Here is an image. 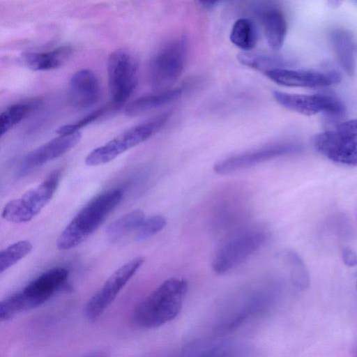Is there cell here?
<instances>
[{
  "mask_svg": "<svg viewBox=\"0 0 357 357\" xmlns=\"http://www.w3.org/2000/svg\"><path fill=\"white\" fill-rule=\"evenodd\" d=\"M188 288L184 279L165 280L136 307L135 321L141 327L155 328L173 320L182 308Z\"/></svg>",
  "mask_w": 357,
  "mask_h": 357,
  "instance_id": "1",
  "label": "cell"
},
{
  "mask_svg": "<svg viewBox=\"0 0 357 357\" xmlns=\"http://www.w3.org/2000/svg\"><path fill=\"white\" fill-rule=\"evenodd\" d=\"M123 196L121 189H112L92 199L61 233L56 241L57 248L66 250L81 244L105 222Z\"/></svg>",
  "mask_w": 357,
  "mask_h": 357,
  "instance_id": "2",
  "label": "cell"
},
{
  "mask_svg": "<svg viewBox=\"0 0 357 357\" xmlns=\"http://www.w3.org/2000/svg\"><path fill=\"white\" fill-rule=\"evenodd\" d=\"M170 116V112H165L129 128L91 151L85 158V163L89 166H96L111 162L121 153L155 135L166 124Z\"/></svg>",
  "mask_w": 357,
  "mask_h": 357,
  "instance_id": "3",
  "label": "cell"
},
{
  "mask_svg": "<svg viewBox=\"0 0 357 357\" xmlns=\"http://www.w3.org/2000/svg\"><path fill=\"white\" fill-rule=\"evenodd\" d=\"M61 175V169L52 172L38 186L21 197L8 202L2 210V218L13 223H24L32 220L52 199Z\"/></svg>",
  "mask_w": 357,
  "mask_h": 357,
  "instance_id": "4",
  "label": "cell"
},
{
  "mask_svg": "<svg viewBox=\"0 0 357 357\" xmlns=\"http://www.w3.org/2000/svg\"><path fill=\"white\" fill-rule=\"evenodd\" d=\"M186 54V43L183 38L167 43L155 54L149 68V83L155 91L172 89L184 70Z\"/></svg>",
  "mask_w": 357,
  "mask_h": 357,
  "instance_id": "5",
  "label": "cell"
},
{
  "mask_svg": "<svg viewBox=\"0 0 357 357\" xmlns=\"http://www.w3.org/2000/svg\"><path fill=\"white\" fill-rule=\"evenodd\" d=\"M107 75L111 102L121 107L134 92L138 82V65L126 50H116L109 56Z\"/></svg>",
  "mask_w": 357,
  "mask_h": 357,
  "instance_id": "6",
  "label": "cell"
},
{
  "mask_svg": "<svg viewBox=\"0 0 357 357\" xmlns=\"http://www.w3.org/2000/svg\"><path fill=\"white\" fill-rule=\"evenodd\" d=\"M301 150V145L296 142H278L222 159L214 165L213 170L218 174L226 175L278 158L298 153Z\"/></svg>",
  "mask_w": 357,
  "mask_h": 357,
  "instance_id": "7",
  "label": "cell"
},
{
  "mask_svg": "<svg viewBox=\"0 0 357 357\" xmlns=\"http://www.w3.org/2000/svg\"><path fill=\"white\" fill-rule=\"evenodd\" d=\"M144 261L142 257H137L116 269L87 302L84 307L85 317L90 321L98 319L114 301Z\"/></svg>",
  "mask_w": 357,
  "mask_h": 357,
  "instance_id": "8",
  "label": "cell"
},
{
  "mask_svg": "<svg viewBox=\"0 0 357 357\" xmlns=\"http://www.w3.org/2000/svg\"><path fill=\"white\" fill-rule=\"evenodd\" d=\"M266 236L254 231L239 235L225 244L216 253L212 268L218 275L227 273L245 261L264 243Z\"/></svg>",
  "mask_w": 357,
  "mask_h": 357,
  "instance_id": "9",
  "label": "cell"
},
{
  "mask_svg": "<svg viewBox=\"0 0 357 357\" xmlns=\"http://www.w3.org/2000/svg\"><path fill=\"white\" fill-rule=\"evenodd\" d=\"M273 96L275 100L283 107L307 116L320 112L340 116L345 112V106L343 102L332 95L294 94L274 90Z\"/></svg>",
  "mask_w": 357,
  "mask_h": 357,
  "instance_id": "10",
  "label": "cell"
},
{
  "mask_svg": "<svg viewBox=\"0 0 357 357\" xmlns=\"http://www.w3.org/2000/svg\"><path fill=\"white\" fill-rule=\"evenodd\" d=\"M316 149L331 160L357 166V135L337 131H326L314 137Z\"/></svg>",
  "mask_w": 357,
  "mask_h": 357,
  "instance_id": "11",
  "label": "cell"
},
{
  "mask_svg": "<svg viewBox=\"0 0 357 357\" xmlns=\"http://www.w3.org/2000/svg\"><path fill=\"white\" fill-rule=\"evenodd\" d=\"M59 135L28 153L20 162L18 174H29L43 165L61 157L76 146L82 139L79 131Z\"/></svg>",
  "mask_w": 357,
  "mask_h": 357,
  "instance_id": "12",
  "label": "cell"
},
{
  "mask_svg": "<svg viewBox=\"0 0 357 357\" xmlns=\"http://www.w3.org/2000/svg\"><path fill=\"white\" fill-rule=\"evenodd\" d=\"M275 83L286 86L319 88L337 84L341 80L338 73L333 70H291L274 68L264 73Z\"/></svg>",
  "mask_w": 357,
  "mask_h": 357,
  "instance_id": "13",
  "label": "cell"
},
{
  "mask_svg": "<svg viewBox=\"0 0 357 357\" xmlns=\"http://www.w3.org/2000/svg\"><path fill=\"white\" fill-rule=\"evenodd\" d=\"M100 96L99 80L92 70L81 69L72 75L69 82L68 97L74 107H91L98 101Z\"/></svg>",
  "mask_w": 357,
  "mask_h": 357,
  "instance_id": "14",
  "label": "cell"
},
{
  "mask_svg": "<svg viewBox=\"0 0 357 357\" xmlns=\"http://www.w3.org/2000/svg\"><path fill=\"white\" fill-rule=\"evenodd\" d=\"M68 276V269L63 267H55L33 280L23 289L22 291L43 305L61 289Z\"/></svg>",
  "mask_w": 357,
  "mask_h": 357,
  "instance_id": "15",
  "label": "cell"
},
{
  "mask_svg": "<svg viewBox=\"0 0 357 357\" xmlns=\"http://www.w3.org/2000/svg\"><path fill=\"white\" fill-rule=\"evenodd\" d=\"M72 54L73 49L70 46L63 45L47 52H24L21 54L20 61L32 70H50L61 67Z\"/></svg>",
  "mask_w": 357,
  "mask_h": 357,
  "instance_id": "16",
  "label": "cell"
},
{
  "mask_svg": "<svg viewBox=\"0 0 357 357\" xmlns=\"http://www.w3.org/2000/svg\"><path fill=\"white\" fill-rule=\"evenodd\" d=\"M330 40L337 59L344 70L350 76L355 73L357 44L353 36L344 29H334Z\"/></svg>",
  "mask_w": 357,
  "mask_h": 357,
  "instance_id": "17",
  "label": "cell"
},
{
  "mask_svg": "<svg viewBox=\"0 0 357 357\" xmlns=\"http://www.w3.org/2000/svg\"><path fill=\"white\" fill-rule=\"evenodd\" d=\"M183 91V88H175L142 96L127 105L125 113L135 116L163 107L179 99Z\"/></svg>",
  "mask_w": 357,
  "mask_h": 357,
  "instance_id": "18",
  "label": "cell"
},
{
  "mask_svg": "<svg viewBox=\"0 0 357 357\" xmlns=\"http://www.w3.org/2000/svg\"><path fill=\"white\" fill-rule=\"evenodd\" d=\"M261 20L268 45L279 50L283 45L287 25L282 13L275 8H268L261 14Z\"/></svg>",
  "mask_w": 357,
  "mask_h": 357,
  "instance_id": "19",
  "label": "cell"
},
{
  "mask_svg": "<svg viewBox=\"0 0 357 357\" xmlns=\"http://www.w3.org/2000/svg\"><path fill=\"white\" fill-rule=\"evenodd\" d=\"M42 103L40 98H32L13 104L4 109L0 115V136L28 116Z\"/></svg>",
  "mask_w": 357,
  "mask_h": 357,
  "instance_id": "20",
  "label": "cell"
},
{
  "mask_svg": "<svg viewBox=\"0 0 357 357\" xmlns=\"http://www.w3.org/2000/svg\"><path fill=\"white\" fill-rule=\"evenodd\" d=\"M144 218V213L140 209L127 213L107 225L105 230L107 239L112 243L117 242L136 230Z\"/></svg>",
  "mask_w": 357,
  "mask_h": 357,
  "instance_id": "21",
  "label": "cell"
},
{
  "mask_svg": "<svg viewBox=\"0 0 357 357\" xmlns=\"http://www.w3.org/2000/svg\"><path fill=\"white\" fill-rule=\"evenodd\" d=\"M39 306L40 304L37 301L22 291L1 301L0 320L1 321L10 320L20 313Z\"/></svg>",
  "mask_w": 357,
  "mask_h": 357,
  "instance_id": "22",
  "label": "cell"
},
{
  "mask_svg": "<svg viewBox=\"0 0 357 357\" xmlns=\"http://www.w3.org/2000/svg\"><path fill=\"white\" fill-rule=\"evenodd\" d=\"M230 40L243 51L252 50L257 40V34L252 22L246 18L236 20L231 28Z\"/></svg>",
  "mask_w": 357,
  "mask_h": 357,
  "instance_id": "23",
  "label": "cell"
},
{
  "mask_svg": "<svg viewBox=\"0 0 357 357\" xmlns=\"http://www.w3.org/2000/svg\"><path fill=\"white\" fill-rule=\"evenodd\" d=\"M32 250V244L29 241H20L14 243L0 253V273L13 266L26 256Z\"/></svg>",
  "mask_w": 357,
  "mask_h": 357,
  "instance_id": "24",
  "label": "cell"
},
{
  "mask_svg": "<svg viewBox=\"0 0 357 357\" xmlns=\"http://www.w3.org/2000/svg\"><path fill=\"white\" fill-rule=\"evenodd\" d=\"M282 256L289 267L294 284L301 289H305L309 284V275L302 259L296 252L291 250H284Z\"/></svg>",
  "mask_w": 357,
  "mask_h": 357,
  "instance_id": "25",
  "label": "cell"
},
{
  "mask_svg": "<svg viewBox=\"0 0 357 357\" xmlns=\"http://www.w3.org/2000/svg\"><path fill=\"white\" fill-rule=\"evenodd\" d=\"M238 61L243 65L253 69L263 71L282 68V61L269 55L261 54L250 51H243L238 55Z\"/></svg>",
  "mask_w": 357,
  "mask_h": 357,
  "instance_id": "26",
  "label": "cell"
},
{
  "mask_svg": "<svg viewBox=\"0 0 357 357\" xmlns=\"http://www.w3.org/2000/svg\"><path fill=\"white\" fill-rule=\"evenodd\" d=\"M119 108V107L110 102L106 105L91 112L74 123L66 124L59 127L56 130V132L58 135H66L77 132L83 127L92 123L100 118L103 117L111 112L117 111Z\"/></svg>",
  "mask_w": 357,
  "mask_h": 357,
  "instance_id": "27",
  "label": "cell"
},
{
  "mask_svg": "<svg viewBox=\"0 0 357 357\" xmlns=\"http://www.w3.org/2000/svg\"><path fill=\"white\" fill-rule=\"evenodd\" d=\"M225 351H229L227 342L209 340L195 342L184 349L186 356H222L221 352Z\"/></svg>",
  "mask_w": 357,
  "mask_h": 357,
  "instance_id": "28",
  "label": "cell"
},
{
  "mask_svg": "<svg viewBox=\"0 0 357 357\" xmlns=\"http://www.w3.org/2000/svg\"><path fill=\"white\" fill-rule=\"evenodd\" d=\"M165 218L160 215H155L144 218L136 229L135 238L144 241L160 231L166 225Z\"/></svg>",
  "mask_w": 357,
  "mask_h": 357,
  "instance_id": "29",
  "label": "cell"
},
{
  "mask_svg": "<svg viewBox=\"0 0 357 357\" xmlns=\"http://www.w3.org/2000/svg\"><path fill=\"white\" fill-rule=\"evenodd\" d=\"M342 261L348 267H354L357 265V255L350 248H344L342 251Z\"/></svg>",
  "mask_w": 357,
  "mask_h": 357,
  "instance_id": "30",
  "label": "cell"
},
{
  "mask_svg": "<svg viewBox=\"0 0 357 357\" xmlns=\"http://www.w3.org/2000/svg\"><path fill=\"white\" fill-rule=\"evenodd\" d=\"M337 130L349 134L357 135V119L343 122L337 126Z\"/></svg>",
  "mask_w": 357,
  "mask_h": 357,
  "instance_id": "31",
  "label": "cell"
},
{
  "mask_svg": "<svg viewBox=\"0 0 357 357\" xmlns=\"http://www.w3.org/2000/svg\"><path fill=\"white\" fill-rule=\"evenodd\" d=\"M225 0H197V3L204 8L213 7Z\"/></svg>",
  "mask_w": 357,
  "mask_h": 357,
  "instance_id": "32",
  "label": "cell"
},
{
  "mask_svg": "<svg viewBox=\"0 0 357 357\" xmlns=\"http://www.w3.org/2000/svg\"><path fill=\"white\" fill-rule=\"evenodd\" d=\"M327 3L331 8H337L341 5L343 0H326Z\"/></svg>",
  "mask_w": 357,
  "mask_h": 357,
  "instance_id": "33",
  "label": "cell"
},
{
  "mask_svg": "<svg viewBox=\"0 0 357 357\" xmlns=\"http://www.w3.org/2000/svg\"><path fill=\"white\" fill-rule=\"evenodd\" d=\"M356 288H357V282H356Z\"/></svg>",
  "mask_w": 357,
  "mask_h": 357,
  "instance_id": "34",
  "label": "cell"
}]
</instances>
